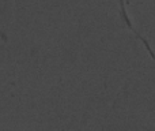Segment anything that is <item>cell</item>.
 <instances>
[{"label": "cell", "instance_id": "cell-1", "mask_svg": "<svg viewBox=\"0 0 155 131\" xmlns=\"http://www.w3.org/2000/svg\"><path fill=\"white\" fill-rule=\"evenodd\" d=\"M118 3V14H120V18L121 21L124 22V25H125V27L131 32V34H134V37L136 38V40H139L140 43H142V45L146 49H147L148 55H150V57L153 60H155V52L154 49L151 48L150 43H148V40L144 37L143 34H140L139 30L135 27L134 25V21H132V18L129 16V12H128V7H127V0H117Z\"/></svg>", "mask_w": 155, "mask_h": 131}]
</instances>
